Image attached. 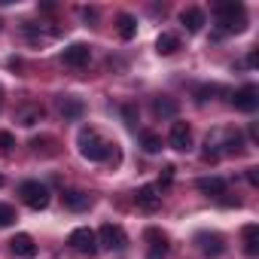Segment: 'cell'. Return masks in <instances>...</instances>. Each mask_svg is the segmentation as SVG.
<instances>
[{"mask_svg":"<svg viewBox=\"0 0 259 259\" xmlns=\"http://www.w3.org/2000/svg\"><path fill=\"white\" fill-rule=\"evenodd\" d=\"M141 147L153 156V153H162V138L156 135V132H144L141 135Z\"/></svg>","mask_w":259,"mask_h":259,"instance_id":"23","label":"cell"},{"mask_svg":"<svg viewBox=\"0 0 259 259\" xmlns=\"http://www.w3.org/2000/svg\"><path fill=\"white\" fill-rule=\"evenodd\" d=\"M144 241H147V259H165L171 244H168V235L162 229H147L144 232Z\"/></svg>","mask_w":259,"mask_h":259,"instance_id":"7","label":"cell"},{"mask_svg":"<svg viewBox=\"0 0 259 259\" xmlns=\"http://www.w3.org/2000/svg\"><path fill=\"white\" fill-rule=\"evenodd\" d=\"M177 49H180V40H177L174 34H162V37L156 40V52H159V55H174Z\"/></svg>","mask_w":259,"mask_h":259,"instance_id":"22","label":"cell"},{"mask_svg":"<svg viewBox=\"0 0 259 259\" xmlns=\"http://www.w3.org/2000/svg\"><path fill=\"white\" fill-rule=\"evenodd\" d=\"M195 186H198V192H201V195L217 198V201L226 195V180H223V177H201Z\"/></svg>","mask_w":259,"mask_h":259,"instance_id":"17","label":"cell"},{"mask_svg":"<svg viewBox=\"0 0 259 259\" xmlns=\"http://www.w3.org/2000/svg\"><path fill=\"white\" fill-rule=\"evenodd\" d=\"M180 22H183V28H186L189 34H198V31L207 25V19H204V10H198V7H189V10H183V13H180Z\"/></svg>","mask_w":259,"mask_h":259,"instance_id":"16","label":"cell"},{"mask_svg":"<svg viewBox=\"0 0 259 259\" xmlns=\"http://www.w3.org/2000/svg\"><path fill=\"white\" fill-rule=\"evenodd\" d=\"M135 204H138V210H144V213H156L159 207H162V195H159V189L156 186H141L138 192H135Z\"/></svg>","mask_w":259,"mask_h":259,"instance_id":"11","label":"cell"},{"mask_svg":"<svg viewBox=\"0 0 259 259\" xmlns=\"http://www.w3.org/2000/svg\"><path fill=\"white\" fill-rule=\"evenodd\" d=\"M19 122H22L25 128L43 122V107H40V104H28V107H22V110H19Z\"/></svg>","mask_w":259,"mask_h":259,"instance_id":"19","label":"cell"},{"mask_svg":"<svg viewBox=\"0 0 259 259\" xmlns=\"http://www.w3.org/2000/svg\"><path fill=\"white\" fill-rule=\"evenodd\" d=\"M0 186H4V177H0Z\"/></svg>","mask_w":259,"mask_h":259,"instance_id":"30","label":"cell"},{"mask_svg":"<svg viewBox=\"0 0 259 259\" xmlns=\"http://www.w3.org/2000/svg\"><path fill=\"white\" fill-rule=\"evenodd\" d=\"M61 201H64V207H67V210H76V213L92 207V195H89V192H82V189H64Z\"/></svg>","mask_w":259,"mask_h":259,"instance_id":"14","label":"cell"},{"mask_svg":"<svg viewBox=\"0 0 259 259\" xmlns=\"http://www.w3.org/2000/svg\"><path fill=\"white\" fill-rule=\"evenodd\" d=\"M0 25H4V22H0Z\"/></svg>","mask_w":259,"mask_h":259,"instance_id":"31","label":"cell"},{"mask_svg":"<svg viewBox=\"0 0 259 259\" xmlns=\"http://www.w3.org/2000/svg\"><path fill=\"white\" fill-rule=\"evenodd\" d=\"M241 235H244V253L247 256H259V226L256 223H247Z\"/></svg>","mask_w":259,"mask_h":259,"instance_id":"18","label":"cell"},{"mask_svg":"<svg viewBox=\"0 0 259 259\" xmlns=\"http://www.w3.org/2000/svg\"><path fill=\"white\" fill-rule=\"evenodd\" d=\"M76 144H79L82 159H89V162H107V165H119L122 162V150L113 141H107L101 132H95V128H82Z\"/></svg>","mask_w":259,"mask_h":259,"instance_id":"1","label":"cell"},{"mask_svg":"<svg viewBox=\"0 0 259 259\" xmlns=\"http://www.w3.org/2000/svg\"><path fill=\"white\" fill-rule=\"evenodd\" d=\"M171 183H174V165H165V168H162V177H159V186H156V189H168Z\"/></svg>","mask_w":259,"mask_h":259,"instance_id":"25","label":"cell"},{"mask_svg":"<svg viewBox=\"0 0 259 259\" xmlns=\"http://www.w3.org/2000/svg\"><path fill=\"white\" fill-rule=\"evenodd\" d=\"M55 107H58V113H61L64 122H79L85 116V104L76 95H58L55 98Z\"/></svg>","mask_w":259,"mask_h":259,"instance_id":"6","label":"cell"},{"mask_svg":"<svg viewBox=\"0 0 259 259\" xmlns=\"http://www.w3.org/2000/svg\"><path fill=\"white\" fill-rule=\"evenodd\" d=\"M61 61H64V67L82 70V67L92 61V49H89L85 43H73V46H67V49L61 52Z\"/></svg>","mask_w":259,"mask_h":259,"instance_id":"8","label":"cell"},{"mask_svg":"<svg viewBox=\"0 0 259 259\" xmlns=\"http://www.w3.org/2000/svg\"><path fill=\"white\" fill-rule=\"evenodd\" d=\"M19 198H22L31 210H43V207H49V189H46L40 180H25V183L19 186Z\"/></svg>","mask_w":259,"mask_h":259,"instance_id":"3","label":"cell"},{"mask_svg":"<svg viewBox=\"0 0 259 259\" xmlns=\"http://www.w3.org/2000/svg\"><path fill=\"white\" fill-rule=\"evenodd\" d=\"M95 235H98V250H125L128 247V235L122 232V226L104 223Z\"/></svg>","mask_w":259,"mask_h":259,"instance_id":"4","label":"cell"},{"mask_svg":"<svg viewBox=\"0 0 259 259\" xmlns=\"http://www.w3.org/2000/svg\"><path fill=\"white\" fill-rule=\"evenodd\" d=\"M195 244L204 256H223V250H226V238L220 232H198Z\"/></svg>","mask_w":259,"mask_h":259,"instance_id":"12","label":"cell"},{"mask_svg":"<svg viewBox=\"0 0 259 259\" xmlns=\"http://www.w3.org/2000/svg\"><path fill=\"white\" fill-rule=\"evenodd\" d=\"M213 13H217V25L223 34H241L247 28V10L238 0H223V4H217Z\"/></svg>","mask_w":259,"mask_h":259,"instance_id":"2","label":"cell"},{"mask_svg":"<svg viewBox=\"0 0 259 259\" xmlns=\"http://www.w3.org/2000/svg\"><path fill=\"white\" fill-rule=\"evenodd\" d=\"M232 107L235 110H241V113H253L256 107H259V89L256 85H241L235 95H232Z\"/></svg>","mask_w":259,"mask_h":259,"instance_id":"9","label":"cell"},{"mask_svg":"<svg viewBox=\"0 0 259 259\" xmlns=\"http://www.w3.org/2000/svg\"><path fill=\"white\" fill-rule=\"evenodd\" d=\"M220 150L226 153V156H241L244 153V138H241V132H220Z\"/></svg>","mask_w":259,"mask_h":259,"instance_id":"15","label":"cell"},{"mask_svg":"<svg viewBox=\"0 0 259 259\" xmlns=\"http://www.w3.org/2000/svg\"><path fill=\"white\" fill-rule=\"evenodd\" d=\"M247 180H250L253 186H259V174H256V168H247Z\"/></svg>","mask_w":259,"mask_h":259,"instance_id":"27","label":"cell"},{"mask_svg":"<svg viewBox=\"0 0 259 259\" xmlns=\"http://www.w3.org/2000/svg\"><path fill=\"white\" fill-rule=\"evenodd\" d=\"M153 113H156L159 119H174V116H177V101H171V98H156V101H153Z\"/></svg>","mask_w":259,"mask_h":259,"instance_id":"21","label":"cell"},{"mask_svg":"<svg viewBox=\"0 0 259 259\" xmlns=\"http://www.w3.org/2000/svg\"><path fill=\"white\" fill-rule=\"evenodd\" d=\"M116 28H119V37H122V40H132V37L138 34V19L128 16V13H122V16L116 19Z\"/></svg>","mask_w":259,"mask_h":259,"instance_id":"20","label":"cell"},{"mask_svg":"<svg viewBox=\"0 0 259 259\" xmlns=\"http://www.w3.org/2000/svg\"><path fill=\"white\" fill-rule=\"evenodd\" d=\"M168 144L177 153H189L192 150V128L186 122H174L171 125V135H168Z\"/></svg>","mask_w":259,"mask_h":259,"instance_id":"10","label":"cell"},{"mask_svg":"<svg viewBox=\"0 0 259 259\" xmlns=\"http://www.w3.org/2000/svg\"><path fill=\"white\" fill-rule=\"evenodd\" d=\"M19 217H16V207H10V204H4L0 201V229H7V226H13Z\"/></svg>","mask_w":259,"mask_h":259,"instance_id":"24","label":"cell"},{"mask_svg":"<svg viewBox=\"0 0 259 259\" xmlns=\"http://www.w3.org/2000/svg\"><path fill=\"white\" fill-rule=\"evenodd\" d=\"M67 244H70V250L79 253V256H95V253H98V235H95L89 226L73 229L70 238H67Z\"/></svg>","mask_w":259,"mask_h":259,"instance_id":"5","label":"cell"},{"mask_svg":"<svg viewBox=\"0 0 259 259\" xmlns=\"http://www.w3.org/2000/svg\"><path fill=\"white\" fill-rule=\"evenodd\" d=\"M10 250L16 253V259H34L37 256V244L28 232H19L13 241H10Z\"/></svg>","mask_w":259,"mask_h":259,"instance_id":"13","label":"cell"},{"mask_svg":"<svg viewBox=\"0 0 259 259\" xmlns=\"http://www.w3.org/2000/svg\"><path fill=\"white\" fill-rule=\"evenodd\" d=\"M0 107H4V89H0Z\"/></svg>","mask_w":259,"mask_h":259,"instance_id":"29","label":"cell"},{"mask_svg":"<svg viewBox=\"0 0 259 259\" xmlns=\"http://www.w3.org/2000/svg\"><path fill=\"white\" fill-rule=\"evenodd\" d=\"M13 147H16V138L10 132H0V153H10Z\"/></svg>","mask_w":259,"mask_h":259,"instance_id":"26","label":"cell"},{"mask_svg":"<svg viewBox=\"0 0 259 259\" xmlns=\"http://www.w3.org/2000/svg\"><path fill=\"white\" fill-rule=\"evenodd\" d=\"M256 64H259V55H256V52H250V55H247V67H256Z\"/></svg>","mask_w":259,"mask_h":259,"instance_id":"28","label":"cell"}]
</instances>
